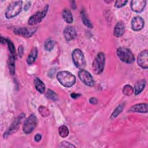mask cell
<instances>
[{"label":"cell","mask_w":148,"mask_h":148,"mask_svg":"<svg viewBox=\"0 0 148 148\" xmlns=\"http://www.w3.org/2000/svg\"><path fill=\"white\" fill-rule=\"evenodd\" d=\"M37 56H38V49L35 47H33L31 49V51H30V53H29V55H28V56L27 58V63L29 65L32 64L35 62V61L36 60Z\"/></svg>","instance_id":"19"},{"label":"cell","mask_w":148,"mask_h":148,"mask_svg":"<svg viewBox=\"0 0 148 148\" xmlns=\"http://www.w3.org/2000/svg\"><path fill=\"white\" fill-rule=\"evenodd\" d=\"M146 1L143 0H134L131 2V9L137 13L141 12L146 6Z\"/></svg>","instance_id":"11"},{"label":"cell","mask_w":148,"mask_h":148,"mask_svg":"<svg viewBox=\"0 0 148 148\" xmlns=\"http://www.w3.org/2000/svg\"><path fill=\"white\" fill-rule=\"evenodd\" d=\"M138 64L143 69H147L148 68V58L147 50H145L142 51L138 56L137 58Z\"/></svg>","instance_id":"10"},{"label":"cell","mask_w":148,"mask_h":148,"mask_svg":"<svg viewBox=\"0 0 148 148\" xmlns=\"http://www.w3.org/2000/svg\"><path fill=\"white\" fill-rule=\"evenodd\" d=\"M36 31L35 28H27V27H18L14 28L13 32L15 34L23 36L25 38H29L32 36Z\"/></svg>","instance_id":"9"},{"label":"cell","mask_w":148,"mask_h":148,"mask_svg":"<svg viewBox=\"0 0 148 148\" xmlns=\"http://www.w3.org/2000/svg\"><path fill=\"white\" fill-rule=\"evenodd\" d=\"M128 2V1H124V0H117L115 2L114 6L116 8H121L124 6H125Z\"/></svg>","instance_id":"30"},{"label":"cell","mask_w":148,"mask_h":148,"mask_svg":"<svg viewBox=\"0 0 148 148\" xmlns=\"http://www.w3.org/2000/svg\"><path fill=\"white\" fill-rule=\"evenodd\" d=\"M72 57L75 65L80 69H83L86 66V60L83 51L79 49H75L72 53Z\"/></svg>","instance_id":"5"},{"label":"cell","mask_w":148,"mask_h":148,"mask_svg":"<svg viewBox=\"0 0 148 148\" xmlns=\"http://www.w3.org/2000/svg\"><path fill=\"white\" fill-rule=\"evenodd\" d=\"M46 97L50 99H51L53 101H57L58 99V95L57 94L54 92L53 91L50 90V89H48L47 91H46Z\"/></svg>","instance_id":"27"},{"label":"cell","mask_w":148,"mask_h":148,"mask_svg":"<svg viewBox=\"0 0 148 148\" xmlns=\"http://www.w3.org/2000/svg\"><path fill=\"white\" fill-rule=\"evenodd\" d=\"M123 92L125 95L130 96L134 92V88L131 86L127 84L125 86H124L123 89Z\"/></svg>","instance_id":"26"},{"label":"cell","mask_w":148,"mask_h":148,"mask_svg":"<svg viewBox=\"0 0 148 148\" xmlns=\"http://www.w3.org/2000/svg\"><path fill=\"white\" fill-rule=\"evenodd\" d=\"M24 54V47L22 45H20L18 48V55L21 58Z\"/></svg>","instance_id":"32"},{"label":"cell","mask_w":148,"mask_h":148,"mask_svg":"<svg viewBox=\"0 0 148 148\" xmlns=\"http://www.w3.org/2000/svg\"><path fill=\"white\" fill-rule=\"evenodd\" d=\"M62 16L64 18V20L69 24H71L73 22V16L71 12L67 8L64 9L62 10Z\"/></svg>","instance_id":"20"},{"label":"cell","mask_w":148,"mask_h":148,"mask_svg":"<svg viewBox=\"0 0 148 148\" xmlns=\"http://www.w3.org/2000/svg\"><path fill=\"white\" fill-rule=\"evenodd\" d=\"M125 24L123 21H119L114 26L113 31L114 35L117 38L121 37L125 32Z\"/></svg>","instance_id":"15"},{"label":"cell","mask_w":148,"mask_h":148,"mask_svg":"<svg viewBox=\"0 0 148 148\" xmlns=\"http://www.w3.org/2000/svg\"><path fill=\"white\" fill-rule=\"evenodd\" d=\"M49 5H47L41 11H38L33 15H32L28 20V24L29 25H34L39 23L45 17L47 13Z\"/></svg>","instance_id":"6"},{"label":"cell","mask_w":148,"mask_h":148,"mask_svg":"<svg viewBox=\"0 0 148 148\" xmlns=\"http://www.w3.org/2000/svg\"><path fill=\"white\" fill-rule=\"evenodd\" d=\"M38 110L39 114L43 117H47L50 114V111L49 109L44 106H40Z\"/></svg>","instance_id":"28"},{"label":"cell","mask_w":148,"mask_h":148,"mask_svg":"<svg viewBox=\"0 0 148 148\" xmlns=\"http://www.w3.org/2000/svg\"><path fill=\"white\" fill-rule=\"evenodd\" d=\"M81 95L80 94H78V93H75V92H72L71 94V97L73 98V99H76L78 97H79Z\"/></svg>","instance_id":"35"},{"label":"cell","mask_w":148,"mask_h":148,"mask_svg":"<svg viewBox=\"0 0 148 148\" xmlns=\"http://www.w3.org/2000/svg\"><path fill=\"white\" fill-rule=\"evenodd\" d=\"M56 77L59 83L65 87H71L76 82L75 76L69 71H62L58 72Z\"/></svg>","instance_id":"1"},{"label":"cell","mask_w":148,"mask_h":148,"mask_svg":"<svg viewBox=\"0 0 148 148\" xmlns=\"http://www.w3.org/2000/svg\"><path fill=\"white\" fill-rule=\"evenodd\" d=\"M23 1H14L8 5L5 11V17L9 19L18 14L22 9Z\"/></svg>","instance_id":"2"},{"label":"cell","mask_w":148,"mask_h":148,"mask_svg":"<svg viewBox=\"0 0 148 148\" xmlns=\"http://www.w3.org/2000/svg\"><path fill=\"white\" fill-rule=\"evenodd\" d=\"M6 43L8 44V48L9 49V51H10V53H11V54L13 55V56H14L15 47H14V46L13 42L10 39H6Z\"/></svg>","instance_id":"29"},{"label":"cell","mask_w":148,"mask_h":148,"mask_svg":"<svg viewBox=\"0 0 148 148\" xmlns=\"http://www.w3.org/2000/svg\"><path fill=\"white\" fill-rule=\"evenodd\" d=\"M24 117V114H21V115H20L18 117H17L14 121L12 123L10 128H9V130L6 131V132L5 134H4V137L6 136V135H9V134H10L12 132H13L14 130H16L18 125H19L18 124H20L21 119L23 118Z\"/></svg>","instance_id":"16"},{"label":"cell","mask_w":148,"mask_h":148,"mask_svg":"<svg viewBox=\"0 0 148 148\" xmlns=\"http://www.w3.org/2000/svg\"><path fill=\"white\" fill-rule=\"evenodd\" d=\"M105 63V56L103 53L99 52L94 58L92 67L95 73L99 75L101 74L104 69Z\"/></svg>","instance_id":"4"},{"label":"cell","mask_w":148,"mask_h":148,"mask_svg":"<svg viewBox=\"0 0 148 148\" xmlns=\"http://www.w3.org/2000/svg\"><path fill=\"white\" fill-rule=\"evenodd\" d=\"M64 36L68 41L72 40L76 36V31L72 26H66L64 29Z\"/></svg>","instance_id":"13"},{"label":"cell","mask_w":148,"mask_h":148,"mask_svg":"<svg viewBox=\"0 0 148 148\" xmlns=\"http://www.w3.org/2000/svg\"><path fill=\"white\" fill-rule=\"evenodd\" d=\"M55 45V42L51 39H48L47 40L44 44L45 49L46 51H51L54 47Z\"/></svg>","instance_id":"25"},{"label":"cell","mask_w":148,"mask_h":148,"mask_svg":"<svg viewBox=\"0 0 148 148\" xmlns=\"http://www.w3.org/2000/svg\"><path fill=\"white\" fill-rule=\"evenodd\" d=\"M117 54L119 59L127 64H131L135 61V57L131 51L126 47H120L117 50Z\"/></svg>","instance_id":"3"},{"label":"cell","mask_w":148,"mask_h":148,"mask_svg":"<svg viewBox=\"0 0 148 148\" xmlns=\"http://www.w3.org/2000/svg\"><path fill=\"white\" fill-rule=\"evenodd\" d=\"M78 76L80 80L87 86H92L94 84V80L91 75L85 69H82L78 72Z\"/></svg>","instance_id":"8"},{"label":"cell","mask_w":148,"mask_h":148,"mask_svg":"<svg viewBox=\"0 0 148 148\" xmlns=\"http://www.w3.org/2000/svg\"><path fill=\"white\" fill-rule=\"evenodd\" d=\"M37 125V118L34 114H31L24 121L23 130L25 134L31 133Z\"/></svg>","instance_id":"7"},{"label":"cell","mask_w":148,"mask_h":148,"mask_svg":"<svg viewBox=\"0 0 148 148\" xmlns=\"http://www.w3.org/2000/svg\"><path fill=\"white\" fill-rule=\"evenodd\" d=\"M144 26V20L140 16L134 17L131 21V27L134 31H138L143 28Z\"/></svg>","instance_id":"12"},{"label":"cell","mask_w":148,"mask_h":148,"mask_svg":"<svg viewBox=\"0 0 148 148\" xmlns=\"http://www.w3.org/2000/svg\"><path fill=\"white\" fill-rule=\"evenodd\" d=\"M80 14H81V17H82V20L83 24L88 28H92L93 27V25L91 22V21L90 20V19L88 18V17H87L86 11L84 9H82Z\"/></svg>","instance_id":"21"},{"label":"cell","mask_w":148,"mask_h":148,"mask_svg":"<svg viewBox=\"0 0 148 148\" xmlns=\"http://www.w3.org/2000/svg\"><path fill=\"white\" fill-rule=\"evenodd\" d=\"M58 132L61 137L65 138L69 134V130L66 125H62L58 128Z\"/></svg>","instance_id":"23"},{"label":"cell","mask_w":148,"mask_h":148,"mask_svg":"<svg viewBox=\"0 0 148 148\" xmlns=\"http://www.w3.org/2000/svg\"><path fill=\"white\" fill-rule=\"evenodd\" d=\"M123 104H120V105H118L115 108V109L113 110V113H112L110 119H114V118H116L120 113H121V112L123 111Z\"/></svg>","instance_id":"24"},{"label":"cell","mask_w":148,"mask_h":148,"mask_svg":"<svg viewBox=\"0 0 148 148\" xmlns=\"http://www.w3.org/2000/svg\"><path fill=\"white\" fill-rule=\"evenodd\" d=\"M15 62L14 56L11 55L9 59V69L11 75H14L15 73Z\"/></svg>","instance_id":"22"},{"label":"cell","mask_w":148,"mask_h":148,"mask_svg":"<svg viewBox=\"0 0 148 148\" xmlns=\"http://www.w3.org/2000/svg\"><path fill=\"white\" fill-rule=\"evenodd\" d=\"M89 102L91 104H97L98 103V99L95 97H91L90 98Z\"/></svg>","instance_id":"34"},{"label":"cell","mask_w":148,"mask_h":148,"mask_svg":"<svg viewBox=\"0 0 148 148\" xmlns=\"http://www.w3.org/2000/svg\"><path fill=\"white\" fill-rule=\"evenodd\" d=\"M42 139V135L40 134H36L35 135V137H34V140L35 142H39Z\"/></svg>","instance_id":"33"},{"label":"cell","mask_w":148,"mask_h":148,"mask_svg":"<svg viewBox=\"0 0 148 148\" xmlns=\"http://www.w3.org/2000/svg\"><path fill=\"white\" fill-rule=\"evenodd\" d=\"M34 85L36 90L40 93H43L45 91V84L39 78L36 77L34 79Z\"/></svg>","instance_id":"18"},{"label":"cell","mask_w":148,"mask_h":148,"mask_svg":"<svg viewBox=\"0 0 148 148\" xmlns=\"http://www.w3.org/2000/svg\"><path fill=\"white\" fill-rule=\"evenodd\" d=\"M31 6V2L30 1H27L25 5V6H24V10H28V9Z\"/></svg>","instance_id":"36"},{"label":"cell","mask_w":148,"mask_h":148,"mask_svg":"<svg viewBox=\"0 0 148 148\" xmlns=\"http://www.w3.org/2000/svg\"><path fill=\"white\" fill-rule=\"evenodd\" d=\"M71 2V6H72V8H73V9H76V4H75V2L72 1Z\"/></svg>","instance_id":"37"},{"label":"cell","mask_w":148,"mask_h":148,"mask_svg":"<svg viewBox=\"0 0 148 148\" xmlns=\"http://www.w3.org/2000/svg\"><path fill=\"white\" fill-rule=\"evenodd\" d=\"M148 105L146 103H142L136 104L132 106L128 109V112H138V113H147V112Z\"/></svg>","instance_id":"14"},{"label":"cell","mask_w":148,"mask_h":148,"mask_svg":"<svg viewBox=\"0 0 148 148\" xmlns=\"http://www.w3.org/2000/svg\"><path fill=\"white\" fill-rule=\"evenodd\" d=\"M59 147H75V146L68 142L63 141L61 143H60Z\"/></svg>","instance_id":"31"},{"label":"cell","mask_w":148,"mask_h":148,"mask_svg":"<svg viewBox=\"0 0 148 148\" xmlns=\"http://www.w3.org/2000/svg\"><path fill=\"white\" fill-rule=\"evenodd\" d=\"M146 82L145 79H141L135 83L134 90L135 95L139 94L143 91L146 86Z\"/></svg>","instance_id":"17"}]
</instances>
